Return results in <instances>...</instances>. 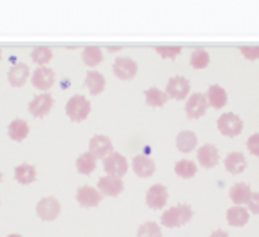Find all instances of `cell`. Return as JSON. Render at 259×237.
<instances>
[{
  "label": "cell",
  "instance_id": "1",
  "mask_svg": "<svg viewBox=\"0 0 259 237\" xmlns=\"http://www.w3.org/2000/svg\"><path fill=\"white\" fill-rule=\"evenodd\" d=\"M190 219H192V208L189 205H176L161 214V224L167 228H178V226L189 223Z\"/></svg>",
  "mask_w": 259,
  "mask_h": 237
},
{
  "label": "cell",
  "instance_id": "2",
  "mask_svg": "<svg viewBox=\"0 0 259 237\" xmlns=\"http://www.w3.org/2000/svg\"><path fill=\"white\" fill-rule=\"evenodd\" d=\"M65 112H67L69 120L83 121L91 114V102L82 94H74V96H71L67 105H65Z\"/></svg>",
  "mask_w": 259,
  "mask_h": 237
},
{
  "label": "cell",
  "instance_id": "3",
  "mask_svg": "<svg viewBox=\"0 0 259 237\" xmlns=\"http://www.w3.org/2000/svg\"><path fill=\"white\" fill-rule=\"evenodd\" d=\"M218 130H220L223 136H229V138H234L241 134L243 130V120L234 114V112H225L218 118Z\"/></svg>",
  "mask_w": 259,
  "mask_h": 237
},
{
  "label": "cell",
  "instance_id": "4",
  "mask_svg": "<svg viewBox=\"0 0 259 237\" xmlns=\"http://www.w3.org/2000/svg\"><path fill=\"white\" fill-rule=\"evenodd\" d=\"M127 160L125 156H121L120 152H111L107 158H104V170L105 176H112V177H123L127 174Z\"/></svg>",
  "mask_w": 259,
  "mask_h": 237
},
{
  "label": "cell",
  "instance_id": "5",
  "mask_svg": "<svg viewBox=\"0 0 259 237\" xmlns=\"http://www.w3.org/2000/svg\"><path fill=\"white\" fill-rule=\"evenodd\" d=\"M112 73L120 80H133L138 74V64L129 56H118L112 64Z\"/></svg>",
  "mask_w": 259,
  "mask_h": 237
},
{
  "label": "cell",
  "instance_id": "6",
  "mask_svg": "<svg viewBox=\"0 0 259 237\" xmlns=\"http://www.w3.org/2000/svg\"><path fill=\"white\" fill-rule=\"evenodd\" d=\"M62 205L56 198H42L36 205V214L44 221H55L60 216Z\"/></svg>",
  "mask_w": 259,
  "mask_h": 237
},
{
  "label": "cell",
  "instance_id": "7",
  "mask_svg": "<svg viewBox=\"0 0 259 237\" xmlns=\"http://www.w3.org/2000/svg\"><path fill=\"white\" fill-rule=\"evenodd\" d=\"M53 105H55V98H53L49 92H42V94L35 96V98L29 102V112L31 116L35 118H44L51 112Z\"/></svg>",
  "mask_w": 259,
  "mask_h": 237
},
{
  "label": "cell",
  "instance_id": "8",
  "mask_svg": "<svg viewBox=\"0 0 259 237\" xmlns=\"http://www.w3.org/2000/svg\"><path fill=\"white\" fill-rule=\"evenodd\" d=\"M190 91V83L185 76H172L170 80L167 82V98H172V100H183L189 96Z\"/></svg>",
  "mask_w": 259,
  "mask_h": 237
},
{
  "label": "cell",
  "instance_id": "9",
  "mask_svg": "<svg viewBox=\"0 0 259 237\" xmlns=\"http://www.w3.org/2000/svg\"><path fill=\"white\" fill-rule=\"evenodd\" d=\"M207 107H208V104H207L205 94L194 92V94L187 100V104H185L187 118H190V120H198V118H201L205 112H207Z\"/></svg>",
  "mask_w": 259,
  "mask_h": 237
},
{
  "label": "cell",
  "instance_id": "10",
  "mask_svg": "<svg viewBox=\"0 0 259 237\" xmlns=\"http://www.w3.org/2000/svg\"><path fill=\"white\" fill-rule=\"evenodd\" d=\"M102 199H104V196L100 194L98 188H95V186L82 185L76 192V201L80 207H85V208L98 207L100 203H102Z\"/></svg>",
  "mask_w": 259,
  "mask_h": 237
},
{
  "label": "cell",
  "instance_id": "11",
  "mask_svg": "<svg viewBox=\"0 0 259 237\" xmlns=\"http://www.w3.org/2000/svg\"><path fill=\"white\" fill-rule=\"evenodd\" d=\"M31 83L38 91L48 92L55 85V71L49 69V67H38V69H35L33 76H31Z\"/></svg>",
  "mask_w": 259,
  "mask_h": 237
},
{
  "label": "cell",
  "instance_id": "12",
  "mask_svg": "<svg viewBox=\"0 0 259 237\" xmlns=\"http://www.w3.org/2000/svg\"><path fill=\"white\" fill-rule=\"evenodd\" d=\"M111 152H112L111 138H107L104 134H95V136L89 139V154L95 156L96 160H98V158H107Z\"/></svg>",
  "mask_w": 259,
  "mask_h": 237
},
{
  "label": "cell",
  "instance_id": "13",
  "mask_svg": "<svg viewBox=\"0 0 259 237\" xmlns=\"http://www.w3.org/2000/svg\"><path fill=\"white\" fill-rule=\"evenodd\" d=\"M168 201V190L165 185H152L151 188L147 190V194H145V203H147V207L154 208V210H158V208H163L165 203Z\"/></svg>",
  "mask_w": 259,
  "mask_h": 237
},
{
  "label": "cell",
  "instance_id": "14",
  "mask_svg": "<svg viewBox=\"0 0 259 237\" xmlns=\"http://www.w3.org/2000/svg\"><path fill=\"white\" fill-rule=\"evenodd\" d=\"M98 192L102 196H118L123 192V181L120 177L104 176L98 179Z\"/></svg>",
  "mask_w": 259,
  "mask_h": 237
},
{
  "label": "cell",
  "instance_id": "15",
  "mask_svg": "<svg viewBox=\"0 0 259 237\" xmlns=\"http://www.w3.org/2000/svg\"><path fill=\"white\" fill-rule=\"evenodd\" d=\"M218 160H220V152L212 143H205L198 149V161L201 167L205 168H212L216 167Z\"/></svg>",
  "mask_w": 259,
  "mask_h": 237
},
{
  "label": "cell",
  "instance_id": "16",
  "mask_svg": "<svg viewBox=\"0 0 259 237\" xmlns=\"http://www.w3.org/2000/svg\"><path fill=\"white\" fill-rule=\"evenodd\" d=\"M133 168H134V174L140 177H149L154 174L156 170V163L152 158H149V156L145 154H138L134 156L133 160Z\"/></svg>",
  "mask_w": 259,
  "mask_h": 237
},
{
  "label": "cell",
  "instance_id": "17",
  "mask_svg": "<svg viewBox=\"0 0 259 237\" xmlns=\"http://www.w3.org/2000/svg\"><path fill=\"white\" fill-rule=\"evenodd\" d=\"M27 78H29V67L24 62H18L8 71V80L13 87H22L27 82Z\"/></svg>",
  "mask_w": 259,
  "mask_h": 237
},
{
  "label": "cell",
  "instance_id": "18",
  "mask_svg": "<svg viewBox=\"0 0 259 237\" xmlns=\"http://www.w3.org/2000/svg\"><path fill=\"white\" fill-rule=\"evenodd\" d=\"M27 134H29V123L26 120H22V118H17L8 125V136L13 141H24L27 138Z\"/></svg>",
  "mask_w": 259,
  "mask_h": 237
},
{
  "label": "cell",
  "instance_id": "19",
  "mask_svg": "<svg viewBox=\"0 0 259 237\" xmlns=\"http://www.w3.org/2000/svg\"><path fill=\"white\" fill-rule=\"evenodd\" d=\"M105 76L102 73H98V71L91 69L89 73H87L85 76V87L89 89V92H91L93 96L100 94V92L105 89Z\"/></svg>",
  "mask_w": 259,
  "mask_h": 237
},
{
  "label": "cell",
  "instance_id": "20",
  "mask_svg": "<svg viewBox=\"0 0 259 237\" xmlns=\"http://www.w3.org/2000/svg\"><path fill=\"white\" fill-rule=\"evenodd\" d=\"M207 104L214 109H221L227 105V91L221 85H210L207 91Z\"/></svg>",
  "mask_w": 259,
  "mask_h": 237
},
{
  "label": "cell",
  "instance_id": "21",
  "mask_svg": "<svg viewBox=\"0 0 259 237\" xmlns=\"http://www.w3.org/2000/svg\"><path fill=\"white\" fill-rule=\"evenodd\" d=\"M15 179L20 185H31L36 179V168L29 163H22L15 168Z\"/></svg>",
  "mask_w": 259,
  "mask_h": 237
},
{
  "label": "cell",
  "instance_id": "22",
  "mask_svg": "<svg viewBox=\"0 0 259 237\" xmlns=\"http://www.w3.org/2000/svg\"><path fill=\"white\" fill-rule=\"evenodd\" d=\"M250 194H252L250 186L246 185V183H236V185H234L232 188H230V192H229L230 199L236 203V207H241V205L248 203Z\"/></svg>",
  "mask_w": 259,
  "mask_h": 237
},
{
  "label": "cell",
  "instance_id": "23",
  "mask_svg": "<svg viewBox=\"0 0 259 237\" xmlns=\"http://www.w3.org/2000/svg\"><path fill=\"white\" fill-rule=\"evenodd\" d=\"M225 167L230 174H241L246 168V160L241 152H230L225 160Z\"/></svg>",
  "mask_w": 259,
  "mask_h": 237
},
{
  "label": "cell",
  "instance_id": "24",
  "mask_svg": "<svg viewBox=\"0 0 259 237\" xmlns=\"http://www.w3.org/2000/svg\"><path fill=\"white\" fill-rule=\"evenodd\" d=\"M198 145V138H196L194 132H190V130H182V132L176 136V147L178 151L182 152H190L192 149H196Z\"/></svg>",
  "mask_w": 259,
  "mask_h": 237
},
{
  "label": "cell",
  "instance_id": "25",
  "mask_svg": "<svg viewBox=\"0 0 259 237\" xmlns=\"http://www.w3.org/2000/svg\"><path fill=\"white\" fill-rule=\"evenodd\" d=\"M82 60L87 67H96V65H100L102 60H104V51L100 48H96V45H87L82 51Z\"/></svg>",
  "mask_w": 259,
  "mask_h": 237
},
{
  "label": "cell",
  "instance_id": "26",
  "mask_svg": "<svg viewBox=\"0 0 259 237\" xmlns=\"http://www.w3.org/2000/svg\"><path fill=\"white\" fill-rule=\"evenodd\" d=\"M76 170L80 174H83V176H91L96 170V158L89 154V152L80 154L76 160Z\"/></svg>",
  "mask_w": 259,
  "mask_h": 237
},
{
  "label": "cell",
  "instance_id": "27",
  "mask_svg": "<svg viewBox=\"0 0 259 237\" xmlns=\"http://www.w3.org/2000/svg\"><path fill=\"white\" fill-rule=\"evenodd\" d=\"M227 221L232 226H245L248 223V210L243 207H232L227 212Z\"/></svg>",
  "mask_w": 259,
  "mask_h": 237
},
{
  "label": "cell",
  "instance_id": "28",
  "mask_svg": "<svg viewBox=\"0 0 259 237\" xmlns=\"http://www.w3.org/2000/svg\"><path fill=\"white\" fill-rule=\"evenodd\" d=\"M167 100L168 98L165 94V91H161L158 87H151V89L145 91V104L151 105V107H163L167 104Z\"/></svg>",
  "mask_w": 259,
  "mask_h": 237
},
{
  "label": "cell",
  "instance_id": "29",
  "mask_svg": "<svg viewBox=\"0 0 259 237\" xmlns=\"http://www.w3.org/2000/svg\"><path fill=\"white\" fill-rule=\"evenodd\" d=\"M174 172H176L180 177H183V179H189V177L196 176V172H198V167H196L194 161L182 160V161H178V163L174 165Z\"/></svg>",
  "mask_w": 259,
  "mask_h": 237
},
{
  "label": "cell",
  "instance_id": "30",
  "mask_svg": "<svg viewBox=\"0 0 259 237\" xmlns=\"http://www.w3.org/2000/svg\"><path fill=\"white\" fill-rule=\"evenodd\" d=\"M31 60H33V64L40 65V67H46L53 60V51L49 48H44V45L35 48L31 51Z\"/></svg>",
  "mask_w": 259,
  "mask_h": 237
},
{
  "label": "cell",
  "instance_id": "31",
  "mask_svg": "<svg viewBox=\"0 0 259 237\" xmlns=\"http://www.w3.org/2000/svg\"><path fill=\"white\" fill-rule=\"evenodd\" d=\"M210 64V56L205 49H194L192 55H190V65L194 69H205L207 65Z\"/></svg>",
  "mask_w": 259,
  "mask_h": 237
},
{
  "label": "cell",
  "instance_id": "32",
  "mask_svg": "<svg viewBox=\"0 0 259 237\" xmlns=\"http://www.w3.org/2000/svg\"><path fill=\"white\" fill-rule=\"evenodd\" d=\"M138 237H161V228L154 221H147L138 228Z\"/></svg>",
  "mask_w": 259,
  "mask_h": 237
},
{
  "label": "cell",
  "instance_id": "33",
  "mask_svg": "<svg viewBox=\"0 0 259 237\" xmlns=\"http://www.w3.org/2000/svg\"><path fill=\"white\" fill-rule=\"evenodd\" d=\"M156 53L161 56V58H176L180 53H182V48L180 45H158L156 48Z\"/></svg>",
  "mask_w": 259,
  "mask_h": 237
},
{
  "label": "cell",
  "instance_id": "34",
  "mask_svg": "<svg viewBox=\"0 0 259 237\" xmlns=\"http://www.w3.org/2000/svg\"><path fill=\"white\" fill-rule=\"evenodd\" d=\"M239 51H241V55L245 56L246 60H259V45H250V48L243 45Z\"/></svg>",
  "mask_w": 259,
  "mask_h": 237
},
{
  "label": "cell",
  "instance_id": "35",
  "mask_svg": "<svg viewBox=\"0 0 259 237\" xmlns=\"http://www.w3.org/2000/svg\"><path fill=\"white\" fill-rule=\"evenodd\" d=\"M246 149L250 151V154L259 158V134H252L250 138L246 139Z\"/></svg>",
  "mask_w": 259,
  "mask_h": 237
},
{
  "label": "cell",
  "instance_id": "36",
  "mask_svg": "<svg viewBox=\"0 0 259 237\" xmlns=\"http://www.w3.org/2000/svg\"><path fill=\"white\" fill-rule=\"evenodd\" d=\"M248 208H250L252 214H259V194L257 192H252L250 194V199H248Z\"/></svg>",
  "mask_w": 259,
  "mask_h": 237
},
{
  "label": "cell",
  "instance_id": "37",
  "mask_svg": "<svg viewBox=\"0 0 259 237\" xmlns=\"http://www.w3.org/2000/svg\"><path fill=\"white\" fill-rule=\"evenodd\" d=\"M208 237H229V233L223 232V230H216V232H212Z\"/></svg>",
  "mask_w": 259,
  "mask_h": 237
},
{
  "label": "cell",
  "instance_id": "38",
  "mask_svg": "<svg viewBox=\"0 0 259 237\" xmlns=\"http://www.w3.org/2000/svg\"><path fill=\"white\" fill-rule=\"evenodd\" d=\"M8 237H22V235H18V233H9Z\"/></svg>",
  "mask_w": 259,
  "mask_h": 237
},
{
  "label": "cell",
  "instance_id": "39",
  "mask_svg": "<svg viewBox=\"0 0 259 237\" xmlns=\"http://www.w3.org/2000/svg\"><path fill=\"white\" fill-rule=\"evenodd\" d=\"M0 60H2V49H0Z\"/></svg>",
  "mask_w": 259,
  "mask_h": 237
},
{
  "label": "cell",
  "instance_id": "40",
  "mask_svg": "<svg viewBox=\"0 0 259 237\" xmlns=\"http://www.w3.org/2000/svg\"><path fill=\"white\" fill-rule=\"evenodd\" d=\"M0 181H2V172H0Z\"/></svg>",
  "mask_w": 259,
  "mask_h": 237
}]
</instances>
